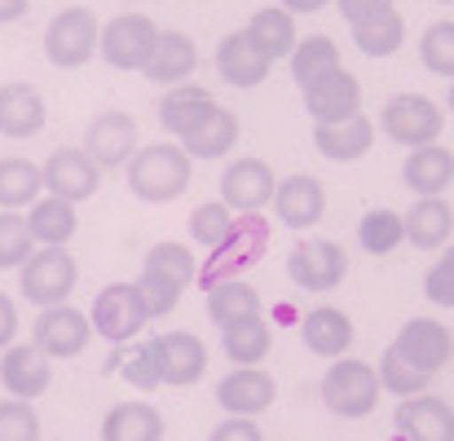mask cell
<instances>
[{"mask_svg": "<svg viewBox=\"0 0 454 441\" xmlns=\"http://www.w3.org/2000/svg\"><path fill=\"white\" fill-rule=\"evenodd\" d=\"M270 67H274V62L252 44L247 31H230V35L216 44V71H221V80L234 84V89H256V84L270 75Z\"/></svg>", "mask_w": 454, "mask_h": 441, "instance_id": "obj_21", "label": "cell"}, {"mask_svg": "<svg viewBox=\"0 0 454 441\" xmlns=\"http://www.w3.org/2000/svg\"><path fill=\"white\" fill-rule=\"evenodd\" d=\"M159 44V27H154L146 13H120L102 27V58L115 67V71H142L146 58Z\"/></svg>", "mask_w": 454, "mask_h": 441, "instance_id": "obj_7", "label": "cell"}, {"mask_svg": "<svg viewBox=\"0 0 454 441\" xmlns=\"http://www.w3.org/2000/svg\"><path fill=\"white\" fill-rule=\"evenodd\" d=\"M393 424L406 441H454V406L442 398L415 393V398H402Z\"/></svg>", "mask_w": 454, "mask_h": 441, "instance_id": "obj_18", "label": "cell"}, {"mask_svg": "<svg viewBox=\"0 0 454 441\" xmlns=\"http://www.w3.org/2000/svg\"><path fill=\"white\" fill-rule=\"evenodd\" d=\"M274 212H278V221L292 225V230L317 225L322 212H326V190H322V181L309 177V172H296V177L278 181V190H274Z\"/></svg>", "mask_w": 454, "mask_h": 441, "instance_id": "obj_20", "label": "cell"}, {"mask_svg": "<svg viewBox=\"0 0 454 441\" xmlns=\"http://www.w3.org/2000/svg\"><path fill=\"white\" fill-rule=\"evenodd\" d=\"M301 340L304 349L317 353V358H344L348 344H353V322H348V313H340L331 304L309 309L301 318Z\"/></svg>", "mask_w": 454, "mask_h": 441, "instance_id": "obj_24", "label": "cell"}, {"mask_svg": "<svg viewBox=\"0 0 454 441\" xmlns=\"http://www.w3.org/2000/svg\"><path fill=\"white\" fill-rule=\"evenodd\" d=\"M335 9H340V13H344V22L353 27V22H366V18L388 13V9H393V0H335Z\"/></svg>", "mask_w": 454, "mask_h": 441, "instance_id": "obj_48", "label": "cell"}, {"mask_svg": "<svg viewBox=\"0 0 454 441\" xmlns=\"http://www.w3.org/2000/svg\"><path fill=\"white\" fill-rule=\"evenodd\" d=\"M442 124H446L442 106L433 98H424V93H402V98H393L384 106V133L397 146H411V150L428 146V142L442 138Z\"/></svg>", "mask_w": 454, "mask_h": 441, "instance_id": "obj_8", "label": "cell"}, {"mask_svg": "<svg viewBox=\"0 0 454 441\" xmlns=\"http://www.w3.org/2000/svg\"><path fill=\"white\" fill-rule=\"evenodd\" d=\"M419 58L433 75L454 80V22H433L419 40Z\"/></svg>", "mask_w": 454, "mask_h": 441, "instance_id": "obj_43", "label": "cell"}, {"mask_svg": "<svg viewBox=\"0 0 454 441\" xmlns=\"http://www.w3.org/2000/svg\"><path fill=\"white\" fill-rule=\"evenodd\" d=\"M442 4H454V0H442Z\"/></svg>", "mask_w": 454, "mask_h": 441, "instance_id": "obj_55", "label": "cell"}, {"mask_svg": "<svg viewBox=\"0 0 454 441\" xmlns=\"http://www.w3.org/2000/svg\"><path fill=\"white\" fill-rule=\"evenodd\" d=\"M98 185H102V168L89 159V150L67 146L49 154V163H44V190L49 194H58L67 203H84V199L98 194Z\"/></svg>", "mask_w": 454, "mask_h": 441, "instance_id": "obj_12", "label": "cell"}, {"mask_svg": "<svg viewBox=\"0 0 454 441\" xmlns=\"http://www.w3.org/2000/svg\"><path fill=\"white\" fill-rule=\"evenodd\" d=\"M450 111H454V80H450Z\"/></svg>", "mask_w": 454, "mask_h": 441, "instance_id": "obj_53", "label": "cell"}, {"mask_svg": "<svg viewBox=\"0 0 454 441\" xmlns=\"http://www.w3.org/2000/svg\"><path fill=\"white\" fill-rule=\"evenodd\" d=\"M357 243H362V252H371V256H388V252H397V248L406 243V221H402L397 212H388V208H375V212L362 217Z\"/></svg>", "mask_w": 454, "mask_h": 441, "instance_id": "obj_38", "label": "cell"}, {"mask_svg": "<svg viewBox=\"0 0 454 441\" xmlns=\"http://www.w3.org/2000/svg\"><path fill=\"white\" fill-rule=\"evenodd\" d=\"M274 398H278V384H274V375L261 371V366H239V371H230V375L216 384V402H221L230 415H247V420L261 415V411H270Z\"/></svg>", "mask_w": 454, "mask_h": 441, "instance_id": "obj_16", "label": "cell"}, {"mask_svg": "<svg viewBox=\"0 0 454 441\" xmlns=\"http://www.w3.org/2000/svg\"><path fill=\"white\" fill-rule=\"evenodd\" d=\"M221 344H225V358L239 362V366H256L265 362L270 344H274V331L265 318H252V322H239V327H225L221 331Z\"/></svg>", "mask_w": 454, "mask_h": 441, "instance_id": "obj_37", "label": "cell"}, {"mask_svg": "<svg viewBox=\"0 0 454 441\" xmlns=\"http://www.w3.org/2000/svg\"><path fill=\"white\" fill-rule=\"evenodd\" d=\"M98 49H102V27H98L93 9H80V4L75 9H62L49 22V31H44V58L53 67H62V71L84 67Z\"/></svg>", "mask_w": 454, "mask_h": 441, "instance_id": "obj_4", "label": "cell"}, {"mask_svg": "<svg viewBox=\"0 0 454 441\" xmlns=\"http://www.w3.org/2000/svg\"><path fill=\"white\" fill-rule=\"evenodd\" d=\"M239 142V115H230L225 106H212L190 133H181V150L190 159H221L225 150Z\"/></svg>", "mask_w": 454, "mask_h": 441, "instance_id": "obj_26", "label": "cell"}, {"mask_svg": "<svg viewBox=\"0 0 454 441\" xmlns=\"http://www.w3.org/2000/svg\"><path fill=\"white\" fill-rule=\"evenodd\" d=\"M278 177L265 159H234L221 172V203L230 212H261L265 203H274Z\"/></svg>", "mask_w": 454, "mask_h": 441, "instance_id": "obj_11", "label": "cell"}, {"mask_svg": "<svg viewBox=\"0 0 454 441\" xmlns=\"http://www.w3.org/2000/svg\"><path fill=\"white\" fill-rule=\"evenodd\" d=\"M428 371H419L415 362H406L393 344L384 349V358H380V384L388 389V393H397V398H415V393H428Z\"/></svg>", "mask_w": 454, "mask_h": 441, "instance_id": "obj_39", "label": "cell"}, {"mask_svg": "<svg viewBox=\"0 0 454 441\" xmlns=\"http://www.w3.org/2000/svg\"><path fill=\"white\" fill-rule=\"evenodd\" d=\"M75 256H67V248H40L27 256L22 265V295L40 309L49 304H67V295L75 292Z\"/></svg>", "mask_w": 454, "mask_h": 441, "instance_id": "obj_5", "label": "cell"}, {"mask_svg": "<svg viewBox=\"0 0 454 441\" xmlns=\"http://www.w3.org/2000/svg\"><path fill=\"white\" fill-rule=\"evenodd\" d=\"M344 274H348V256L326 239H304L287 256V279L301 292H331Z\"/></svg>", "mask_w": 454, "mask_h": 441, "instance_id": "obj_10", "label": "cell"}, {"mask_svg": "<svg viewBox=\"0 0 454 441\" xmlns=\"http://www.w3.org/2000/svg\"><path fill=\"white\" fill-rule=\"evenodd\" d=\"M13 335H18V309H13V300L0 292V353L13 344Z\"/></svg>", "mask_w": 454, "mask_h": 441, "instance_id": "obj_50", "label": "cell"}, {"mask_svg": "<svg viewBox=\"0 0 454 441\" xmlns=\"http://www.w3.org/2000/svg\"><path fill=\"white\" fill-rule=\"evenodd\" d=\"M27 4L31 0H0V22H18L27 13Z\"/></svg>", "mask_w": 454, "mask_h": 441, "instance_id": "obj_51", "label": "cell"}, {"mask_svg": "<svg viewBox=\"0 0 454 441\" xmlns=\"http://www.w3.org/2000/svg\"><path fill=\"white\" fill-rule=\"evenodd\" d=\"M102 441H163V420L151 402H120L102 420Z\"/></svg>", "mask_w": 454, "mask_h": 441, "instance_id": "obj_29", "label": "cell"}, {"mask_svg": "<svg viewBox=\"0 0 454 441\" xmlns=\"http://www.w3.org/2000/svg\"><path fill=\"white\" fill-rule=\"evenodd\" d=\"M190 185V154L181 146L154 142L129 159V190L142 203H172Z\"/></svg>", "mask_w": 454, "mask_h": 441, "instance_id": "obj_1", "label": "cell"}, {"mask_svg": "<svg viewBox=\"0 0 454 441\" xmlns=\"http://www.w3.org/2000/svg\"><path fill=\"white\" fill-rule=\"evenodd\" d=\"M212 106H216V102H212L207 89H199V84H172V93H168L163 106H159V124H163L172 138H181V133H190Z\"/></svg>", "mask_w": 454, "mask_h": 441, "instance_id": "obj_32", "label": "cell"}, {"mask_svg": "<svg viewBox=\"0 0 454 441\" xmlns=\"http://www.w3.org/2000/svg\"><path fill=\"white\" fill-rule=\"evenodd\" d=\"M313 146L322 150L326 159H335V163H353V159H362L366 150L375 146V129H371L366 115H348L340 124H317L313 129Z\"/></svg>", "mask_w": 454, "mask_h": 441, "instance_id": "obj_25", "label": "cell"}, {"mask_svg": "<svg viewBox=\"0 0 454 441\" xmlns=\"http://www.w3.org/2000/svg\"><path fill=\"white\" fill-rule=\"evenodd\" d=\"M194 62H199V53H194L190 35H181V31H159V44H154V53L146 58L142 75L154 80V84H181L185 75H194Z\"/></svg>", "mask_w": 454, "mask_h": 441, "instance_id": "obj_28", "label": "cell"}, {"mask_svg": "<svg viewBox=\"0 0 454 441\" xmlns=\"http://www.w3.org/2000/svg\"><path fill=\"white\" fill-rule=\"evenodd\" d=\"M49 380H53L49 358L35 344H9L4 349V358H0V384H4L9 398H22V402L44 398L49 393Z\"/></svg>", "mask_w": 454, "mask_h": 441, "instance_id": "obj_19", "label": "cell"}, {"mask_svg": "<svg viewBox=\"0 0 454 441\" xmlns=\"http://www.w3.org/2000/svg\"><path fill=\"white\" fill-rule=\"evenodd\" d=\"M115 371H120L133 389H142V393H151V389L163 384V380H159V362H154L151 340L137 344V349H129V353H115Z\"/></svg>", "mask_w": 454, "mask_h": 441, "instance_id": "obj_44", "label": "cell"}, {"mask_svg": "<svg viewBox=\"0 0 454 441\" xmlns=\"http://www.w3.org/2000/svg\"><path fill=\"white\" fill-rule=\"evenodd\" d=\"M301 93H304V111H309L317 124H340V120L357 115V106H362V84H357L344 67L331 71V75H322L317 84H309Z\"/></svg>", "mask_w": 454, "mask_h": 441, "instance_id": "obj_17", "label": "cell"}, {"mask_svg": "<svg viewBox=\"0 0 454 441\" xmlns=\"http://www.w3.org/2000/svg\"><path fill=\"white\" fill-rule=\"evenodd\" d=\"M393 349H397L406 362H415L419 371L437 375L454 358V335H450V327H442V322H433V318H415V322H406V327L397 331Z\"/></svg>", "mask_w": 454, "mask_h": 441, "instance_id": "obj_15", "label": "cell"}, {"mask_svg": "<svg viewBox=\"0 0 454 441\" xmlns=\"http://www.w3.org/2000/svg\"><path fill=\"white\" fill-rule=\"evenodd\" d=\"M402 181L419 194V199H433V194H446V185L454 181V150H446L442 142H428V146H415L406 154V168H402Z\"/></svg>", "mask_w": 454, "mask_h": 441, "instance_id": "obj_23", "label": "cell"}, {"mask_svg": "<svg viewBox=\"0 0 454 441\" xmlns=\"http://www.w3.org/2000/svg\"><path fill=\"white\" fill-rule=\"evenodd\" d=\"M234 230V212L216 199V203H199L194 212H190V239L199 243V248H221L225 243V234Z\"/></svg>", "mask_w": 454, "mask_h": 441, "instance_id": "obj_40", "label": "cell"}, {"mask_svg": "<svg viewBox=\"0 0 454 441\" xmlns=\"http://www.w3.org/2000/svg\"><path fill=\"white\" fill-rule=\"evenodd\" d=\"M89 335H93V318L71 304H49L35 318V349L44 358H80L89 349Z\"/></svg>", "mask_w": 454, "mask_h": 441, "instance_id": "obj_9", "label": "cell"}, {"mask_svg": "<svg viewBox=\"0 0 454 441\" xmlns=\"http://www.w3.org/2000/svg\"><path fill=\"white\" fill-rule=\"evenodd\" d=\"M27 225H31V234H35L40 248H62L75 234V203H67L58 194H44V199L31 203Z\"/></svg>", "mask_w": 454, "mask_h": 441, "instance_id": "obj_33", "label": "cell"}, {"mask_svg": "<svg viewBox=\"0 0 454 441\" xmlns=\"http://www.w3.org/2000/svg\"><path fill=\"white\" fill-rule=\"evenodd\" d=\"M247 35H252V44L270 58V62H278V58H292L296 53V18L287 13V9H256L252 13V22L243 27Z\"/></svg>", "mask_w": 454, "mask_h": 441, "instance_id": "obj_30", "label": "cell"}, {"mask_svg": "<svg viewBox=\"0 0 454 441\" xmlns=\"http://www.w3.org/2000/svg\"><path fill=\"white\" fill-rule=\"evenodd\" d=\"M84 150L98 168H124L137 154V120L124 111H106L89 124L84 133Z\"/></svg>", "mask_w": 454, "mask_h": 441, "instance_id": "obj_14", "label": "cell"}, {"mask_svg": "<svg viewBox=\"0 0 454 441\" xmlns=\"http://www.w3.org/2000/svg\"><path fill=\"white\" fill-rule=\"evenodd\" d=\"M137 292L146 300V313L151 318H163V313H172L176 309V300H181V283H172L168 274H159V270H142V279H137Z\"/></svg>", "mask_w": 454, "mask_h": 441, "instance_id": "obj_46", "label": "cell"}, {"mask_svg": "<svg viewBox=\"0 0 454 441\" xmlns=\"http://www.w3.org/2000/svg\"><path fill=\"white\" fill-rule=\"evenodd\" d=\"M44 190V168H35L31 159H0V208L18 212L31 208Z\"/></svg>", "mask_w": 454, "mask_h": 441, "instance_id": "obj_34", "label": "cell"}, {"mask_svg": "<svg viewBox=\"0 0 454 441\" xmlns=\"http://www.w3.org/2000/svg\"><path fill=\"white\" fill-rule=\"evenodd\" d=\"M89 318H93V331H98L102 340H111V344L133 340V335L151 322L146 300H142V292H137V283H111L106 292H98Z\"/></svg>", "mask_w": 454, "mask_h": 441, "instance_id": "obj_6", "label": "cell"}, {"mask_svg": "<svg viewBox=\"0 0 454 441\" xmlns=\"http://www.w3.org/2000/svg\"><path fill=\"white\" fill-rule=\"evenodd\" d=\"M203 292H207V318H212L221 331L261 318V292L247 287L243 279H221V283H212V287H203Z\"/></svg>", "mask_w": 454, "mask_h": 441, "instance_id": "obj_27", "label": "cell"}, {"mask_svg": "<svg viewBox=\"0 0 454 441\" xmlns=\"http://www.w3.org/2000/svg\"><path fill=\"white\" fill-rule=\"evenodd\" d=\"M402 221H406V239H411L415 248H424V252L442 248V243L450 239V230H454V212H450V203H446L442 194L419 199Z\"/></svg>", "mask_w": 454, "mask_h": 441, "instance_id": "obj_31", "label": "cell"}, {"mask_svg": "<svg viewBox=\"0 0 454 441\" xmlns=\"http://www.w3.org/2000/svg\"><path fill=\"white\" fill-rule=\"evenodd\" d=\"M142 270H159V274H168L181 287H190L199 279V261H194V252L185 243H154L151 252H146V265Z\"/></svg>", "mask_w": 454, "mask_h": 441, "instance_id": "obj_41", "label": "cell"}, {"mask_svg": "<svg viewBox=\"0 0 454 441\" xmlns=\"http://www.w3.org/2000/svg\"><path fill=\"white\" fill-rule=\"evenodd\" d=\"M49 111H44V98L31 89V84H0V138H35L44 129Z\"/></svg>", "mask_w": 454, "mask_h": 441, "instance_id": "obj_22", "label": "cell"}, {"mask_svg": "<svg viewBox=\"0 0 454 441\" xmlns=\"http://www.w3.org/2000/svg\"><path fill=\"white\" fill-rule=\"evenodd\" d=\"M380 371H371V362L357 358H340L331 362V371L322 375V402L326 411H335L340 420H362L380 406Z\"/></svg>", "mask_w": 454, "mask_h": 441, "instance_id": "obj_3", "label": "cell"}, {"mask_svg": "<svg viewBox=\"0 0 454 441\" xmlns=\"http://www.w3.org/2000/svg\"><path fill=\"white\" fill-rule=\"evenodd\" d=\"M207 441H261V429H256L247 415H230L225 424L212 429V437Z\"/></svg>", "mask_w": 454, "mask_h": 441, "instance_id": "obj_49", "label": "cell"}, {"mask_svg": "<svg viewBox=\"0 0 454 441\" xmlns=\"http://www.w3.org/2000/svg\"><path fill=\"white\" fill-rule=\"evenodd\" d=\"M31 252H35V234H31L27 217H18V212H0V270H18V265H27Z\"/></svg>", "mask_w": 454, "mask_h": 441, "instance_id": "obj_42", "label": "cell"}, {"mask_svg": "<svg viewBox=\"0 0 454 441\" xmlns=\"http://www.w3.org/2000/svg\"><path fill=\"white\" fill-rule=\"evenodd\" d=\"M326 0H283V9L296 18V13H313V9H322Z\"/></svg>", "mask_w": 454, "mask_h": 441, "instance_id": "obj_52", "label": "cell"}, {"mask_svg": "<svg viewBox=\"0 0 454 441\" xmlns=\"http://www.w3.org/2000/svg\"><path fill=\"white\" fill-rule=\"evenodd\" d=\"M348 31H353V44L366 58H393L402 49V40H406V22H402L397 9H388L380 18H366V22H353Z\"/></svg>", "mask_w": 454, "mask_h": 441, "instance_id": "obj_35", "label": "cell"}, {"mask_svg": "<svg viewBox=\"0 0 454 441\" xmlns=\"http://www.w3.org/2000/svg\"><path fill=\"white\" fill-rule=\"evenodd\" d=\"M331 71H340V49H335V40L331 35H304L301 44H296V53H292V80L309 89V84H317L322 75H331Z\"/></svg>", "mask_w": 454, "mask_h": 441, "instance_id": "obj_36", "label": "cell"}, {"mask_svg": "<svg viewBox=\"0 0 454 441\" xmlns=\"http://www.w3.org/2000/svg\"><path fill=\"white\" fill-rule=\"evenodd\" d=\"M446 261H450V265H454V248H450V252H446Z\"/></svg>", "mask_w": 454, "mask_h": 441, "instance_id": "obj_54", "label": "cell"}, {"mask_svg": "<svg viewBox=\"0 0 454 441\" xmlns=\"http://www.w3.org/2000/svg\"><path fill=\"white\" fill-rule=\"evenodd\" d=\"M270 248V221L261 212H243L234 217V230L225 234L221 248H212L207 265H199V283L212 287L221 279H239V270H252Z\"/></svg>", "mask_w": 454, "mask_h": 441, "instance_id": "obj_2", "label": "cell"}, {"mask_svg": "<svg viewBox=\"0 0 454 441\" xmlns=\"http://www.w3.org/2000/svg\"><path fill=\"white\" fill-rule=\"evenodd\" d=\"M151 349L154 362H159V380L172 384V389H185V384H194L207 371V349L190 331H163V335L151 340Z\"/></svg>", "mask_w": 454, "mask_h": 441, "instance_id": "obj_13", "label": "cell"}, {"mask_svg": "<svg viewBox=\"0 0 454 441\" xmlns=\"http://www.w3.org/2000/svg\"><path fill=\"white\" fill-rule=\"evenodd\" d=\"M0 441H40V415L22 398L0 402Z\"/></svg>", "mask_w": 454, "mask_h": 441, "instance_id": "obj_45", "label": "cell"}, {"mask_svg": "<svg viewBox=\"0 0 454 441\" xmlns=\"http://www.w3.org/2000/svg\"><path fill=\"white\" fill-rule=\"evenodd\" d=\"M424 295H428L433 304H442V309H454V265L446 261V256L428 270V279H424Z\"/></svg>", "mask_w": 454, "mask_h": 441, "instance_id": "obj_47", "label": "cell"}]
</instances>
